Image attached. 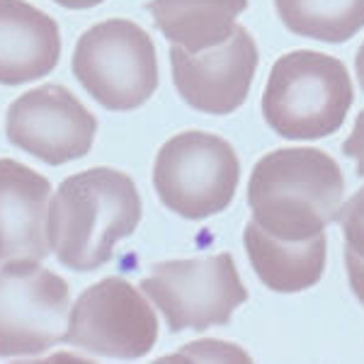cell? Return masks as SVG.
<instances>
[{
  "instance_id": "19",
  "label": "cell",
  "mask_w": 364,
  "mask_h": 364,
  "mask_svg": "<svg viewBox=\"0 0 364 364\" xmlns=\"http://www.w3.org/2000/svg\"><path fill=\"white\" fill-rule=\"evenodd\" d=\"M61 8H68V10H90L95 5L105 3V0H54Z\"/></svg>"
},
{
  "instance_id": "6",
  "label": "cell",
  "mask_w": 364,
  "mask_h": 364,
  "mask_svg": "<svg viewBox=\"0 0 364 364\" xmlns=\"http://www.w3.org/2000/svg\"><path fill=\"white\" fill-rule=\"evenodd\" d=\"M141 289L166 316L173 333L226 326L248 291L228 252L195 260H170L151 267Z\"/></svg>"
},
{
  "instance_id": "7",
  "label": "cell",
  "mask_w": 364,
  "mask_h": 364,
  "mask_svg": "<svg viewBox=\"0 0 364 364\" xmlns=\"http://www.w3.org/2000/svg\"><path fill=\"white\" fill-rule=\"evenodd\" d=\"M70 291L63 277L39 260H10L0 267V357L42 355L61 343Z\"/></svg>"
},
{
  "instance_id": "18",
  "label": "cell",
  "mask_w": 364,
  "mask_h": 364,
  "mask_svg": "<svg viewBox=\"0 0 364 364\" xmlns=\"http://www.w3.org/2000/svg\"><path fill=\"white\" fill-rule=\"evenodd\" d=\"M345 267H348L352 291H355V296L360 299V304L364 306V257L352 252L350 248H345Z\"/></svg>"
},
{
  "instance_id": "1",
  "label": "cell",
  "mask_w": 364,
  "mask_h": 364,
  "mask_svg": "<svg viewBox=\"0 0 364 364\" xmlns=\"http://www.w3.org/2000/svg\"><path fill=\"white\" fill-rule=\"evenodd\" d=\"M141 221L134 180L114 168H90L58 185L46 209V240L61 265L90 272L107 265L114 245Z\"/></svg>"
},
{
  "instance_id": "11",
  "label": "cell",
  "mask_w": 364,
  "mask_h": 364,
  "mask_svg": "<svg viewBox=\"0 0 364 364\" xmlns=\"http://www.w3.org/2000/svg\"><path fill=\"white\" fill-rule=\"evenodd\" d=\"M51 182L13 158H0V265L44 260Z\"/></svg>"
},
{
  "instance_id": "5",
  "label": "cell",
  "mask_w": 364,
  "mask_h": 364,
  "mask_svg": "<svg viewBox=\"0 0 364 364\" xmlns=\"http://www.w3.org/2000/svg\"><path fill=\"white\" fill-rule=\"evenodd\" d=\"M240 161L226 139L207 132H182L156 156L154 185L170 211L182 219H209L233 202Z\"/></svg>"
},
{
  "instance_id": "9",
  "label": "cell",
  "mask_w": 364,
  "mask_h": 364,
  "mask_svg": "<svg viewBox=\"0 0 364 364\" xmlns=\"http://www.w3.org/2000/svg\"><path fill=\"white\" fill-rule=\"evenodd\" d=\"M10 144L39 158L46 166H61L87 156L97 132V119L68 87L39 85L10 105L5 117Z\"/></svg>"
},
{
  "instance_id": "15",
  "label": "cell",
  "mask_w": 364,
  "mask_h": 364,
  "mask_svg": "<svg viewBox=\"0 0 364 364\" xmlns=\"http://www.w3.org/2000/svg\"><path fill=\"white\" fill-rule=\"evenodd\" d=\"M289 32L326 44H343L364 27V0H274Z\"/></svg>"
},
{
  "instance_id": "2",
  "label": "cell",
  "mask_w": 364,
  "mask_h": 364,
  "mask_svg": "<svg viewBox=\"0 0 364 364\" xmlns=\"http://www.w3.org/2000/svg\"><path fill=\"white\" fill-rule=\"evenodd\" d=\"M345 180L321 149H277L255 163L248 182L252 221L279 240H306L338 219Z\"/></svg>"
},
{
  "instance_id": "17",
  "label": "cell",
  "mask_w": 364,
  "mask_h": 364,
  "mask_svg": "<svg viewBox=\"0 0 364 364\" xmlns=\"http://www.w3.org/2000/svg\"><path fill=\"white\" fill-rule=\"evenodd\" d=\"M343 154L348 158H355V161H357V175L364 178V109L357 114L355 127H352L350 136L345 139Z\"/></svg>"
},
{
  "instance_id": "8",
  "label": "cell",
  "mask_w": 364,
  "mask_h": 364,
  "mask_svg": "<svg viewBox=\"0 0 364 364\" xmlns=\"http://www.w3.org/2000/svg\"><path fill=\"white\" fill-rule=\"evenodd\" d=\"M158 321L151 304L122 277H105L75 299L63 340L112 360H139L156 345Z\"/></svg>"
},
{
  "instance_id": "12",
  "label": "cell",
  "mask_w": 364,
  "mask_h": 364,
  "mask_svg": "<svg viewBox=\"0 0 364 364\" xmlns=\"http://www.w3.org/2000/svg\"><path fill=\"white\" fill-rule=\"evenodd\" d=\"M61 58V32L25 0H0V85H22L49 75Z\"/></svg>"
},
{
  "instance_id": "14",
  "label": "cell",
  "mask_w": 364,
  "mask_h": 364,
  "mask_svg": "<svg viewBox=\"0 0 364 364\" xmlns=\"http://www.w3.org/2000/svg\"><path fill=\"white\" fill-rule=\"evenodd\" d=\"M248 0H151L149 10L170 44L204 51L224 44Z\"/></svg>"
},
{
  "instance_id": "20",
  "label": "cell",
  "mask_w": 364,
  "mask_h": 364,
  "mask_svg": "<svg viewBox=\"0 0 364 364\" xmlns=\"http://www.w3.org/2000/svg\"><path fill=\"white\" fill-rule=\"evenodd\" d=\"M355 70H357V80H360L362 90H364V42L362 46L357 49V56H355Z\"/></svg>"
},
{
  "instance_id": "4",
  "label": "cell",
  "mask_w": 364,
  "mask_h": 364,
  "mask_svg": "<svg viewBox=\"0 0 364 364\" xmlns=\"http://www.w3.org/2000/svg\"><path fill=\"white\" fill-rule=\"evenodd\" d=\"M70 68L87 95L112 112L141 107L158 87L156 46L132 20H105L83 32Z\"/></svg>"
},
{
  "instance_id": "3",
  "label": "cell",
  "mask_w": 364,
  "mask_h": 364,
  "mask_svg": "<svg viewBox=\"0 0 364 364\" xmlns=\"http://www.w3.org/2000/svg\"><path fill=\"white\" fill-rule=\"evenodd\" d=\"M355 102L350 70L340 58L299 49L274 61L262 92V117L291 141H316L336 134Z\"/></svg>"
},
{
  "instance_id": "10",
  "label": "cell",
  "mask_w": 364,
  "mask_h": 364,
  "mask_svg": "<svg viewBox=\"0 0 364 364\" xmlns=\"http://www.w3.org/2000/svg\"><path fill=\"white\" fill-rule=\"evenodd\" d=\"M260 51L245 27L236 25L224 44L204 51L170 49L173 83L190 107L207 114H231L248 100Z\"/></svg>"
},
{
  "instance_id": "16",
  "label": "cell",
  "mask_w": 364,
  "mask_h": 364,
  "mask_svg": "<svg viewBox=\"0 0 364 364\" xmlns=\"http://www.w3.org/2000/svg\"><path fill=\"white\" fill-rule=\"evenodd\" d=\"M338 221L343 226L345 248L364 257V187H360L345 204H340Z\"/></svg>"
},
{
  "instance_id": "13",
  "label": "cell",
  "mask_w": 364,
  "mask_h": 364,
  "mask_svg": "<svg viewBox=\"0 0 364 364\" xmlns=\"http://www.w3.org/2000/svg\"><path fill=\"white\" fill-rule=\"evenodd\" d=\"M243 243L252 269L267 289L294 294L311 289L323 277L328 255L326 233L306 240H279L250 219L243 233Z\"/></svg>"
}]
</instances>
